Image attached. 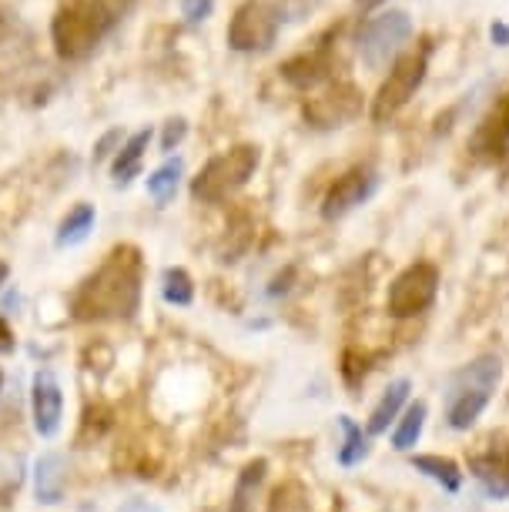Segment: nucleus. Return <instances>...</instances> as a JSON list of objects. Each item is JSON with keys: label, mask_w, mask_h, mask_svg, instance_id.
<instances>
[{"label": "nucleus", "mask_w": 509, "mask_h": 512, "mask_svg": "<svg viewBox=\"0 0 509 512\" xmlns=\"http://www.w3.org/2000/svg\"><path fill=\"white\" fill-rule=\"evenodd\" d=\"M489 37H493L496 47H509V24L493 21V24H489Z\"/></svg>", "instance_id": "obj_31"}, {"label": "nucleus", "mask_w": 509, "mask_h": 512, "mask_svg": "<svg viewBox=\"0 0 509 512\" xmlns=\"http://www.w3.org/2000/svg\"><path fill=\"white\" fill-rule=\"evenodd\" d=\"M376 185H379L376 171L366 168V164H355V168H349L345 175L335 178V185L329 188V195H325V201H322V218L325 221L345 218L349 211L359 208L362 201L372 198Z\"/></svg>", "instance_id": "obj_10"}, {"label": "nucleus", "mask_w": 509, "mask_h": 512, "mask_svg": "<svg viewBox=\"0 0 509 512\" xmlns=\"http://www.w3.org/2000/svg\"><path fill=\"white\" fill-rule=\"evenodd\" d=\"M469 476L493 499H509V439L489 442V449L469 456Z\"/></svg>", "instance_id": "obj_13"}, {"label": "nucleus", "mask_w": 509, "mask_h": 512, "mask_svg": "<svg viewBox=\"0 0 509 512\" xmlns=\"http://www.w3.org/2000/svg\"><path fill=\"white\" fill-rule=\"evenodd\" d=\"M0 389H4V369H0Z\"/></svg>", "instance_id": "obj_35"}, {"label": "nucleus", "mask_w": 509, "mask_h": 512, "mask_svg": "<svg viewBox=\"0 0 509 512\" xmlns=\"http://www.w3.org/2000/svg\"><path fill=\"white\" fill-rule=\"evenodd\" d=\"M325 0H275V11L282 17V24H299L305 17H312Z\"/></svg>", "instance_id": "obj_25"}, {"label": "nucleus", "mask_w": 509, "mask_h": 512, "mask_svg": "<svg viewBox=\"0 0 509 512\" xmlns=\"http://www.w3.org/2000/svg\"><path fill=\"white\" fill-rule=\"evenodd\" d=\"M278 71H282V77L292 84V88H302V91L319 88V84L329 81V74H332V47L319 44V47H312V51L288 57Z\"/></svg>", "instance_id": "obj_14"}, {"label": "nucleus", "mask_w": 509, "mask_h": 512, "mask_svg": "<svg viewBox=\"0 0 509 512\" xmlns=\"http://www.w3.org/2000/svg\"><path fill=\"white\" fill-rule=\"evenodd\" d=\"M118 512H158V509L148 506V502H128V506H121Z\"/></svg>", "instance_id": "obj_32"}, {"label": "nucleus", "mask_w": 509, "mask_h": 512, "mask_svg": "<svg viewBox=\"0 0 509 512\" xmlns=\"http://www.w3.org/2000/svg\"><path fill=\"white\" fill-rule=\"evenodd\" d=\"M409 34H412V21L406 11H389V14L372 17L359 31L362 64L372 67V71H382L392 57H399L402 44L409 41Z\"/></svg>", "instance_id": "obj_8"}, {"label": "nucleus", "mask_w": 509, "mask_h": 512, "mask_svg": "<svg viewBox=\"0 0 509 512\" xmlns=\"http://www.w3.org/2000/svg\"><path fill=\"white\" fill-rule=\"evenodd\" d=\"M302 114L312 128L332 131L362 114V91L352 81H329L319 94L302 104Z\"/></svg>", "instance_id": "obj_9"}, {"label": "nucleus", "mask_w": 509, "mask_h": 512, "mask_svg": "<svg viewBox=\"0 0 509 512\" xmlns=\"http://www.w3.org/2000/svg\"><path fill=\"white\" fill-rule=\"evenodd\" d=\"M94 221H98V211L88 201H81V205H74L71 211L64 215V221L57 225V248H74L81 245L84 238L94 231Z\"/></svg>", "instance_id": "obj_18"}, {"label": "nucleus", "mask_w": 509, "mask_h": 512, "mask_svg": "<svg viewBox=\"0 0 509 512\" xmlns=\"http://www.w3.org/2000/svg\"><path fill=\"white\" fill-rule=\"evenodd\" d=\"M282 17L268 0H245L228 21V47L238 54H265L278 41Z\"/></svg>", "instance_id": "obj_6"}, {"label": "nucleus", "mask_w": 509, "mask_h": 512, "mask_svg": "<svg viewBox=\"0 0 509 512\" xmlns=\"http://www.w3.org/2000/svg\"><path fill=\"white\" fill-rule=\"evenodd\" d=\"M181 175H185V161H181V158H168L161 168L151 171L148 181H144V188H148V195L155 198V205L165 208L168 201L178 195Z\"/></svg>", "instance_id": "obj_21"}, {"label": "nucleus", "mask_w": 509, "mask_h": 512, "mask_svg": "<svg viewBox=\"0 0 509 512\" xmlns=\"http://www.w3.org/2000/svg\"><path fill=\"white\" fill-rule=\"evenodd\" d=\"M64 486H67L64 459L57 456V452H44V456L34 462V492H37V502H44V506H57V502L64 499Z\"/></svg>", "instance_id": "obj_16"}, {"label": "nucleus", "mask_w": 509, "mask_h": 512, "mask_svg": "<svg viewBox=\"0 0 509 512\" xmlns=\"http://www.w3.org/2000/svg\"><path fill=\"white\" fill-rule=\"evenodd\" d=\"M265 469H268V462H265V459L248 462L245 472H242V479H238V486H235V502H232V512H245V509H248V499L255 496L258 486H262V479H265Z\"/></svg>", "instance_id": "obj_24"}, {"label": "nucleus", "mask_w": 509, "mask_h": 512, "mask_svg": "<svg viewBox=\"0 0 509 512\" xmlns=\"http://www.w3.org/2000/svg\"><path fill=\"white\" fill-rule=\"evenodd\" d=\"M144 258L134 245H118L71 295L78 322H128L141 308Z\"/></svg>", "instance_id": "obj_1"}, {"label": "nucleus", "mask_w": 509, "mask_h": 512, "mask_svg": "<svg viewBox=\"0 0 509 512\" xmlns=\"http://www.w3.org/2000/svg\"><path fill=\"white\" fill-rule=\"evenodd\" d=\"M98 4L108 11L114 21H124V17L131 14V7H134V0H98Z\"/></svg>", "instance_id": "obj_29"}, {"label": "nucleus", "mask_w": 509, "mask_h": 512, "mask_svg": "<svg viewBox=\"0 0 509 512\" xmlns=\"http://www.w3.org/2000/svg\"><path fill=\"white\" fill-rule=\"evenodd\" d=\"M258 164H262L258 144H235V148L215 154V158L191 178V198L201 201V205H222V201L238 195V191L255 178Z\"/></svg>", "instance_id": "obj_4"}, {"label": "nucleus", "mask_w": 509, "mask_h": 512, "mask_svg": "<svg viewBox=\"0 0 509 512\" xmlns=\"http://www.w3.org/2000/svg\"><path fill=\"white\" fill-rule=\"evenodd\" d=\"M118 24L104 11L98 0H67L57 7L51 21V41L61 61H88L98 51V44L111 34V27Z\"/></svg>", "instance_id": "obj_3"}, {"label": "nucleus", "mask_w": 509, "mask_h": 512, "mask_svg": "<svg viewBox=\"0 0 509 512\" xmlns=\"http://www.w3.org/2000/svg\"><path fill=\"white\" fill-rule=\"evenodd\" d=\"M386 0H355V7H359L362 14H369V11H376V7H382Z\"/></svg>", "instance_id": "obj_33"}, {"label": "nucleus", "mask_w": 509, "mask_h": 512, "mask_svg": "<svg viewBox=\"0 0 509 512\" xmlns=\"http://www.w3.org/2000/svg\"><path fill=\"white\" fill-rule=\"evenodd\" d=\"M503 379V362L499 355H479V359L466 362L463 369L449 375L446 385V425L453 432L473 429L479 415L486 412L489 399L499 389Z\"/></svg>", "instance_id": "obj_2"}, {"label": "nucleus", "mask_w": 509, "mask_h": 512, "mask_svg": "<svg viewBox=\"0 0 509 512\" xmlns=\"http://www.w3.org/2000/svg\"><path fill=\"white\" fill-rule=\"evenodd\" d=\"M14 345H17V338H14V328L0 318V355H7V352H14Z\"/></svg>", "instance_id": "obj_30"}, {"label": "nucleus", "mask_w": 509, "mask_h": 512, "mask_svg": "<svg viewBox=\"0 0 509 512\" xmlns=\"http://www.w3.org/2000/svg\"><path fill=\"white\" fill-rule=\"evenodd\" d=\"M7 278H11V265H7V262H0V288L7 285Z\"/></svg>", "instance_id": "obj_34"}, {"label": "nucleus", "mask_w": 509, "mask_h": 512, "mask_svg": "<svg viewBox=\"0 0 509 512\" xmlns=\"http://www.w3.org/2000/svg\"><path fill=\"white\" fill-rule=\"evenodd\" d=\"M215 14V0H181V17L188 24H201Z\"/></svg>", "instance_id": "obj_28"}, {"label": "nucleus", "mask_w": 509, "mask_h": 512, "mask_svg": "<svg viewBox=\"0 0 509 512\" xmlns=\"http://www.w3.org/2000/svg\"><path fill=\"white\" fill-rule=\"evenodd\" d=\"M409 392H412L409 379H396L386 385V392H382V399L376 402V409L369 415V425H366L369 436H382V432H389L392 422H399V415L406 412Z\"/></svg>", "instance_id": "obj_15"}, {"label": "nucleus", "mask_w": 509, "mask_h": 512, "mask_svg": "<svg viewBox=\"0 0 509 512\" xmlns=\"http://www.w3.org/2000/svg\"><path fill=\"white\" fill-rule=\"evenodd\" d=\"M412 469L422 472L426 479H432L436 486H443L446 492L463 489V469L446 456H432V452H426V456H412Z\"/></svg>", "instance_id": "obj_20"}, {"label": "nucleus", "mask_w": 509, "mask_h": 512, "mask_svg": "<svg viewBox=\"0 0 509 512\" xmlns=\"http://www.w3.org/2000/svg\"><path fill=\"white\" fill-rule=\"evenodd\" d=\"M426 419H429V405L426 402L406 405V412L399 415L396 429H392V449H396V452L416 449L419 439H422V429H426Z\"/></svg>", "instance_id": "obj_19"}, {"label": "nucleus", "mask_w": 509, "mask_h": 512, "mask_svg": "<svg viewBox=\"0 0 509 512\" xmlns=\"http://www.w3.org/2000/svg\"><path fill=\"white\" fill-rule=\"evenodd\" d=\"M339 429H342V446H339V462L345 469H352V466H359L362 459L369 456V442L372 436L366 429H362L359 422L349 419V415H339Z\"/></svg>", "instance_id": "obj_22"}, {"label": "nucleus", "mask_w": 509, "mask_h": 512, "mask_svg": "<svg viewBox=\"0 0 509 512\" xmlns=\"http://www.w3.org/2000/svg\"><path fill=\"white\" fill-rule=\"evenodd\" d=\"M439 295V268L432 262H416L392 278L386 308L392 318H416L436 302Z\"/></svg>", "instance_id": "obj_7"}, {"label": "nucleus", "mask_w": 509, "mask_h": 512, "mask_svg": "<svg viewBox=\"0 0 509 512\" xmlns=\"http://www.w3.org/2000/svg\"><path fill=\"white\" fill-rule=\"evenodd\" d=\"M148 144H151V128L134 131L131 138L121 144L118 154H114V164H111L114 185L124 188L141 175V161H144V154H148Z\"/></svg>", "instance_id": "obj_17"}, {"label": "nucleus", "mask_w": 509, "mask_h": 512, "mask_svg": "<svg viewBox=\"0 0 509 512\" xmlns=\"http://www.w3.org/2000/svg\"><path fill=\"white\" fill-rule=\"evenodd\" d=\"M429 54H432V44L422 41L419 47H412V51L396 57V64H392L389 77L382 81V88H379L376 98H372V121L386 124L412 101V94H416L419 84L426 81Z\"/></svg>", "instance_id": "obj_5"}, {"label": "nucleus", "mask_w": 509, "mask_h": 512, "mask_svg": "<svg viewBox=\"0 0 509 512\" xmlns=\"http://www.w3.org/2000/svg\"><path fill=\"white\" fill-rule=\"evenodd\" d=\"M469 148L483 161H499L509 154V91L489 108L486 118L479 121V128L473 131V138H469Z\"/></svg>", "instance_id": "obj_12"}, {"label": "nucleus", "mask_w": 509, "mask_h": 512, "mask_svg": "<svg viewBox=\"0 0 509 512\" xmlns=\"http://www.w3.org/2000/svg\"><path fill=\"white\" fill-rule=\"evenodd\" d=\"M185 134H188V121L185 118H171L165 124V131H161V151L171 154L181 141H185Z\"/></svg>", "instance_id": "obj_27"}, {"label": "nucleus", "mask_w": 509, "mask_h": 512, "mask_svg": "<svg viewBox=\"0 0 509 512\" xmlns=\"http://www.w3.org/2000/svg\"><path fill=\"white\" fill-rule=\"evenodd\" d=\"M161 295H165L168 305L188 308L195 302V282H191L185 268H165V275H161Z\"/></svg>", "instance_id": "obj_23"}, {"label": "nucleus", "mask_w": 509, "mask_h": 512, "mask_svg": "<svg viewBox=\"0 0 509 512\" xmlns=\"http://www.w3.org/2000/svg\"><path fill=\"white\" fill-rule=\"evenodd\" d=\"M31 419H34V432L41 439H54L61 432V419H64V389L57 382V375L51 369L34 372L31 382Z\"/></svg>", "instance_id": "obj_11"}, {"label": "nucleus", "mask_w": 509, "mask_h": 512, "mask_svg": "<svg viewBox=\"0 0 509 512\" xmlns=\"http://www.w3.org/2000/svg\"><path fill=\"white\" fill-rule=\"evenodd\" d=\"M121 148V128H111L108 134H101V141L94 144V151H91V164L98 168L101 161H108L111 154H118Z\"/></svg>", "instance_id": "obj_26"}]
</instances>
